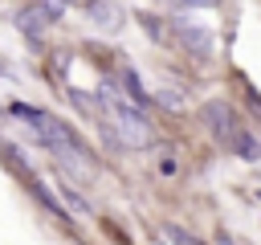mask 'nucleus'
Here are the masks:
<instances>
[{"label": "nucleus", "instance_id": "f257e3e1", "mask_svg": "<svg viewBox=\"0 0 261 245\" xmlns=\"http://www.w3.org/2000/svg\"><path fill=\"white\" fill-rule=\"evenodd\" d=\"M12 114H20V118H24V122L45 139V147L57 155V163H61V167H69V176H73V180L90 184V180L98 176L94 155L77 143V135H73L61 118H53V114H45V110H33V106H24V102H16V106H12Z\"/></svg>", "mask_w": 261, "mask_h": 245}, {"label": "nucleus", "instance_id": "f03ea898", "mask_svg": "<svg viewBox=\"0 0 261 245\" xmlns=\"http://www.w3.org/2000/svg\"><path fill=\"white\" fill-rule=\"evenodd\" d=\"M98 110H102L106 135H110L118 147L139 151V147H147V143L155 139V131H151L147 114H143L135 102H126V98H122V90H118L114 82H106V86H102V94H98Z\"/></svg>", "mask_w": 261, "mask_h": 245}, {"label": "nucleus", "instance_id": "7ed1b4c3", "mask_svg": "<svg viewBox=\"0 0 261 245\" xmlns=\"http://www.w3.org/2000/svg\"><path fill=\"white\" fill-rule=\"evenodd\" d=\"M204 122H208L224 143H232L241 155L257 159V139H253L249 131H241V127H237V118H232V110H228V106H220V102H216V106H204Z\"/></svg>", "mask_w": 261, "mask_h": 245}, {"label": "nucleus", "instance_id": "20e7f679", "mask_svg": "<svg viewBox=\"0 0 261 245\" xmlns=\"http://www.w3.org/2000/svg\"><path fill=\"white\" fill-rule=\"evenodd\" d=\"M175 29H179V37H184L196 53H212V45H216V41H212V33H208V29H196V24H188V20H179Z\"/></svg>", "mask_w": 261, "mask_h": 245}, {"label": "nucleus", "instance_id": "39448f33", "mask_svg": "<svg viewBox=\"0 0 261 245\" xmlns=\"http://www.w3.org/2000/svg\"><path fill=\"white\" fill-rule=\"evenodd\" d=\"M171 241H175V245H196V237H188V233H179V229H171Z\"/></svg>", "mask_w": 261, "mask_h": 245}, {"label": "nucleus", "instance_id": "423d86ee", "mask_svg": "<svg viewBox=\"0 0 261 245\" xmlns=\"http://www.w3.org/2000/svg\"><path fill=\"white\" fill-rule=\"evenodd\" d=\"M179 4H192V8H212L216 0H179Z\"/></svg>", "mask_w": 261, "mask_h": 245}, {"label": "nucleus", "instance_id": "0eeeda50", "mask_svg": "<svg viewBox=\"0 0 261 245\" xmlns=\"http://www.w3.org/2000/svg\"><path fill=\"white\" fill-rule=\"evenodd\" d=\"M216 245H232V241H228V237H220V241H216Z\"/></svg>", "mask_w": 261, "mask_h": 245}]
</instances>
